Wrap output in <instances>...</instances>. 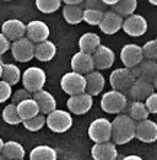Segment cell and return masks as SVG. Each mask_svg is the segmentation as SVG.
I'll list each match as a JSON object with an SVG mask.
<instances>
[{
    "label": "cell",
    "instance_id": "1",
    "mask_svg": "<svg viewBox=\"0 0 157 160\" xmlns=\"http://www.w3.org/2000/svg\"><path fill=\"white\" fill-rule=\"evenodd\" d=\"M136 122L128 115L120 113L112 121V139L116 145H124L135 138Z\"/></svg>",
    "mask_w": 157,
    "mask_h": 160
},
{
    "label": "cell",
    "instance_id": "2",
    "mask_svg": "<svg viewBox=\"0 0 157 160\" xmlns=\"http://www.w3.org/2000/svg\"><path fill=\"white\" fill-rule=\"evenodd\" d=\"M128 106L126 95L116 90H109L104 92L101 98V108L106 113L120 115Z\"/></svg>",
    "mask_w": 157,
    "mask_h": 160
},
{
    "label": "cell",
    "instance_id": "3",
    "mask_svg": "<svg viewBox=\"0 0 157 160\" xmlns=\"http://www.w3.org/2000/svg\"><path fill=\"white\" fill-rule=\"evenodd\" d=\"M21 81H22L23 89H26L28 92L33 95L39 90H43L47 81V74L39 67H30L22 73Z\"/></svg>",
    "mask_w": 157,
    "mask_h": 160
},
{
    "label": "cell",
    "instance_id": "4",
    "mask_svg": "<svg viewBox=\"0 0 157 160\" xmlns=\"http://www.w3.org/2000/svg\"><path fill=\"white\" fill-rule=\"evenodd\" d=\"M73 116L69 111L54 110L45 116V126L54 133H65L73 127Z\"/></svg>",
    "mask_w": 157,
    "mask_h": 160
},
{
    "label": "cell",
    "instance_id": "5",
    "mask_svg": "<svg viewBox=\"0 0 157 160\" xmlns=\"http://www.w3.org/2000/svg\"><path fill=\"white\" fill-rule=\"evenodd\" d=\"M87 133H88V138L95 144L111 142L112 139V122L104 117L96 118L90 123Z\"/></svg>",
    "mask_w": 157,
    "mask_h": 160
},
{
    "label": "cell",
    "instance_id": "6",
    "mask_svg": "<svg viewBox=\"0 0 157 160\" xmlns=\"http://www.w3.org/2000/svg\"><path fill=\"white\" fill-rule=\"evenodd\" d=\"M60 88L69 96L83 94L86 92V78L73 70L68 72L60 79Z\"/></svg>",
    "mask_w": 157,
    "mask_h": 160
},
{
    "label": "cell",
    "instance_id": "7",
    "mask_svg": "<svg viewBox=\"0 0 157 160\" xmlns=\"http://www.w3.org/2000/svg\"><path fill=\"white\" fill-rule=\"evenodd\" d=\"M135 80L136 79L133 74V70L126 69L124 67L114 69L109 75V84L112 86V90H116L123 94H128Z\"/></svg>",
    "mask_w": 157,
    "mask_h": 160
},
{
    "label": "cell",
    "instance_id": "8",
    "mask_svg": "<svg viewBox=\"0 0 157 160\" xmlns=\"http://www.w3.org/2000/svg\"><path fill=\"white\" fill-rule=\"evenodd\" d=\"M35 47L36 44L28 40L27 37L20 38L11 43V54L14 59L20 63H27L35 58Z\"/></svg>",
    "mask_w": 157,
    "mask_h": 160
},
{
    "label": "cell",
    "instance_id": "9",
    "mask_svg": "<svg viewBox=\"0 0 157 160\" xmlns=\"http://www.w3.org/2000/svg\"><path fill=\"white\" fill-rule=\"evenodd\" d=\"M147 20L140 15V14H133L131 16L124 19L121 30L130 37H141L147 32Z\"/></svg>",
    "mask_w": 157,
    "mask_h": 160
},
{
    "label": "cell",
    "instance_id": "10",
    "mask_svg": "<svg viewBox=\"0 0 157 160\" xmlns=\"http://www.w3.org/2000/svg\"><path fill=\"white\" fill-rule=\"evenodd\" d=\"M50 30L49 26L40 20H32L26 25V37L35 44L49 40Z\"/></svg>",
    "mask_w": 157,
    "mask_h": 160
},
{
    "label": "cell",
    "instance_id": "11",
    "mask_svg": "<svg viewBox=\"0 0 157 160\" xmlns=\"http://www.w3.org/2000/svg\"><path fill=\"white\" fill-rule=\"evenodd\" d=\"M120 60H121L124 68L134 69L144 60L141 47L135 43H128V44L123 46V48L120 51Z\"/></svg>",
    "mask_w": 157,
    "mask_h": 160
},
{
    "label": "cell",
    "instance_id": "12",
    "mask_svg": "<svg viewBox=\"0 0 157 160\" xmlns=\"http://www.w3.org/2000/svg\"><path fill=\"white\" fill-rule=\"evenodd\" d=\"M66 106L69 108V112L73 115L82 116L86 115L93 106V98L88 95L87 92L75 95V96H69L66 101Z\"/></svg>",
    "mask_w": 157,
    "mask_h": 160
},
{
    "label": "cell",
    "instance_id": "13",
    "mask_svg": "<svg viewBox=\"0 0 157 160\" xmlns=\"http://www.w3.org/2000/svg\"><path fill=\"white\" fill-rule=\"evenodd\" d=\"M1 33L12 43L26 37V23L19 19H9L2 22Z\"/></svg>",
    "mask_w": 157,
    "mask_h": 160
},
{
    "label": "cell",
    "instance_id": "14",
    "mask_svg": "<svg viewBox=\"0 0 157 160\" xmlns=\"http://www.w3.org/2000/svg\"><path fill=\"white\" fill-rule=\"evenodd\" d=\"M135 138L146 144L155 143L157 140V123L149 118L137 122L135 127Z\"/></svg>",
    "mask_w": 157,
    "mask_h": 160
},
{
    "label": "cell",
    "instance_id": "15",
    "mask_svg": "<svg viewBox=\"0 0 157 160\" xmlns=\"http://www.w3.org/2000/svg\"><path fill=\"white\" fill-rule=\"evenodd\" d=\"M123 21H124V19L120 18L114 11H112V10L104 11L98 27L104 35L112 36V35H116L119 30H121Z\"/></svg>",
    "mask_w": 157,
    "mask_h": 160
},
{
    "label": "cell",
    "instance_id": "16",
    "mask_svg": "<svg viewBox=\"0 0 157 160\" xmlns=\"http://www.w3.org/2000/svg\"><path fill=\"white\" fill-rule=\"evenodd\" d=\"M70 67L73 72L78 73L81 75H86L95 70V64L92 54H87L83 52H76L70 60Z\"/></svg>",
    "mask_w": 157,
    "mask_h": 160
},
{
    "label": "cell",
    "instance_id": "17",
    "mask_svg": "<svg viewBox=\"0 0 157 160\" xmlns=\"http://www.w3.org/2000/svg\"><path fill=\"white\" fill-rule=\"evenodd\" d=\"M92 58H93L95 68H97L98 70H106L114 64L116 54L112 48H109L108 46L101 44L96 49V52L92 54Z\"/></svg>",
    "mask_w": 157,
    "mask_h": 160
},
{
    "label": "cell",
    "instance_id": "18",
    "mask_svg": "<svg viewBox=\"0 0 157 160\" xmlns=\"http://www.w3.org/2000/svg\"><path fill=\"white\" fill-rule=\"evenodd\" d=\"M32 99L37 102L39 108V113L47 116L50 112H53L54 110H57V100L53 96L52 92L47 91V90H39L37 92H35L32 95Z\"/></svg>",
    "mask_w": 157,
    "mask_h": 160
},
{
    "label": "cell",
    "instance_id": "19",
    "mask_svg": "<svg viewBox=\"0 0 157 160\" xmlns=\"http://www.w3.org/2000/svg\"><path fill=\"white\" fill-rule=\"evenodd\" d=\"M152 92H155L152 82L145 81V80L136 79L131 85L130 90L128 91V96L133 101H140L144 102Z\"/></svg>",
    "mask_w": 157,
    "mask_h": 160
},
{
    "label": "cell",
    "instance_id": "20",
    "mask_svg": "<svg viewBox=\"0 0 157 160\" xmlns=\"http://www.w3.org/2000/svg\"><path fill=\"white\" fill-rule=\"evenodd\" d=\"M91 155L93 160H117V145L112 142L93 144V147L91 148Z\"/></svg>",
    "mask_w": 157,
    "mask_h": 160
},
{
    "label": "cell",
    "instance_id": "21",
    "mask_svg": "<svg viewBox=\"0 0 157 160\" xmlns=\"http://www.w3.org/2000/svg\"><path fill=\"white\" fill-rule=\"evenodd\" d=\"M131 70H133V74H134L135 79L152 82L155 77L157 75V62L144 59L137 67H135Z\"/></svg>",
    "mask_w": 157,
    "mask_h": 160
},
{
    "label": "cell",
    "instance_id": "22",
    "mask_svg": "<svg viewBox=\"0 0 157 160\" xmlns=\"http://www.w3.org/2000/svg\"><path fill=\"white\" fill-rule=\"evenodd\" d=\"M85 78H86V92L88 95H91L93 98V96L99 95L103 91L104 85H106V79L101 72L93 70V72L86 74Z\"/></svg>",
    "mask_w": 157,
    "mask_h": 160
},
{
    "label": "cell",
    "instance_id": "23",
    "mask_svg": "<svg viewBox=\"0 0 157 160\" xmlns=\"http://www.w3.org/2000/svg\"><path fill=\"white\" fill-rule=\"evenodd\" d=\"M99 46H101V37L95 32H86L78 38L80 52L93 54Z\"/></svg>",
    "mask_w": 157,
    "mask_h": 160
},
{
    "label": "cell",
    "instance_id": "24",
    "mask_svg": "<svg viewBox=\"0 0 157 160\" xmlns=\"http://www.w3.org/2000/svg\"><path fill=\"white\" fill-rule=\"evenodd\" d=\"M1 155L6 160L25 159L26 150H25L23 145L19 142L7 140V142L4 143V147H2V150H1Z\"/></svg>",
    "mask_w": 157,
    "mask_h": 160
},
{
    "label": "cell",
    "instance_id": "25",
    "mask_svg": "<svg viewBox=\"0 0 157 160\" xmlns=\"http://www.w3.org/2000/svg\"><path fill=\"white\" fill-rule=\"evenodd\" d=\"M57 54V46L52 41H44L36 44L35 47V58L39 62H50Z\"/></svg>",
    "mask_w": 157,
    "mask_h": 160
},
{
    "label": "cell",
    "instance_id": "26",
    "mask_svg": "<svg viewBox=\"0 0 157 160\" xmlns=\"http://www.w3.org/2000/svg\"><path fill=\"white\" fill-rule=\"evenodd\" d=\"M16 107H17V112H19V116L22 122L30 120V118H33L37 115H39L38 105L33 99L22 101L19 105H16Z\"/></svg>",
    "mask_w": 157,
    "mask_h": 160
},
{
    "label": "cell",
    "instance_id": "27",
    "mask_svg": "<svg viewBox=\"0 0 157 160\" xmlns=\"http://www.w3.org/2000/svg\"><path fill=\"white\" fill-rule=\"evenodd\" d=\"M128 112L125 115H128L134 122H141V121H145L149 118V115L150 112L147 111L146 106H145V102H140V101H133L130 102L128 106Z\"/></svg>",
    "mask_w": 157,
    "mask_h": 160
},
{
    "label": "cell",
    "instance_id": "28",
    "mask_svg": "<svg viewBox=\"0 0 157 160\" xmlns=\"http://www.w3.org/2000/svg\"><path fill=\"white\" fill-rule=\"evenodd\" d=\"M58 154L57 150L49 145L42 144L35 147L30 152V160H57Z\"/></svg>",
    "mask_w": 157,
    "mask_h": 160
},
{
    "label": "cell",
    "instance_id": "29",
    "mask_svg": "<svg viewBox=\"0 0 157 160\" xmlns=\"http://www.w3.org/2000/svg\"><path fill=\"white\" fill-rule=\"evenodd\" d=\"M21 79H22V73L17 65L12 63H7L2 65V75H1L2 81L7 82L10 86H14L19 84Z\"/></svg>",
    "mask_w": 157,
    "mask_h": 160
},
{
    "label": "cell",
    "instance_id": "30",
    "mask_svg": "<svg viewBox=\"0 0 157 160\" xmlns=\"http://www.w3.org/2000/svg\"><path fill=\"white\" fill-rule=\"evenodd\" d=\"M82 16H83V8L81 5L63 6V18L69 25H78L80 22H82Z\"/></svg>",
    "mask_w": 157,
    "mask_h": 160
},
{
    "label": "cell",
    "instance_id": "31",
    "mask_svg": "<svg viewBox=\"0 0 157 160\" xmlns=\"http://www.w3.org/2000/svg\"><path fill=\"white\" fill-rule=\"evenodd\" d=\"M137 8L136 0H118V2L112 8V11L118 14L120 18L126 19L135 14V10Z\"/></svg>",
    "mask_w": 157,
    "mask_h": 160
},
{
    "label": "cell",
    "instance_id": "32",
    "mask_svg": "<svg viewBox=\"0 0 157 160\" xmlns=\"http://www.w3.org/2000/svg\"><path fill=\"white\" fill-rule=\"evenodd\" d=\"M1 117L5 123H7L10 126L22 124V121L20 118L19 112H17V107L14 103H9L4 107L2 112H1Z\"/></svg>",
    "mask_w": 157,
    "mask_h": 160
},
{
    "label": "cell",
    "instance_id": "33",
    "mask_svg": "<svg viewBox=\"0 0 157 160\" xmlns=\"http://www.w3.org/2000/svg\"><path fill=\"white\" fill-rule=\"evenodd\" d=\"M61 0H36V8L43 14H53L61 6Z\"/></svg>",
    "mask_w": 157,
    "mask_h": 160
},
{
    "label": "cell",
    "instance_id": "34",
    "mask_svg": "<svg viewBox=\"0 0 157 160\" xmlns=\"http://www.w3.org/2000/svg\"><path fill=\"white\" fill-rule=\"evenodd\" d=\"M102 16H103V11H99V10H96V9L83 8L82 21H85L86 23H88L91 26H98L101 20H102Z\"/></svg>",
    "mask_w": 157,
    "mask_h": 160
},
{
    "label": "cell",
    "instance_id": "35",
    "mask_svg": "<svg viewBox=\"0 0 157 160\" xmlns=\"http://www.w3.org/2000/svg\"><path fill=\"white\" fill-rule=\"evenodd\" d=\"M22 126L27 131H30V132H38V131H40L45 126V116L42 115V113H39V115H37L33 118L23 121L22 122Z\"/></svg>",
    "mask_w": 157,
    "mask_h": 160
},
{
    "label": "cell",
    "instance_id": "36",
    "mask_svg": "<svg viewBox=\"0 0 157 160\" xmlns=\"http://www.w3.org/2000/svg\"><path fill=\"white\" fill-rule=\"evenodd\" d=\"M141 49H142L144 59L157 62V42H156V40L147 41V42L141 47Z\"/></svg>",
    "mask_w": 157,
    "mask_h": 160
},
{
    "label": "cell",
    "instance_id": "37",
    "mask_svg": "<svg viewBox=\"0 0 157 160\" xmlns=\"http://www.w3.org/2000/svg\"><path fill=\"white\" fill-rule=\"evenodd\" d=\"M28 99H32V94L31 92H28L26 89H17L16 91H14L12 92V95H11V103H14V105H19L20 102H22V101L25 100H28Z\"/></svg>",
    "mask_w": 157,
    "mask_h": 160
},
{
    "label": "cell",
    "instance_id": "38",
    "mask_svg": "<svg viewBox=\"0 0 157 160\" xmlns=\"http://www.w3.org/2000/svg\"><path fill=\"white\" fill-rule=\"evenodd\" d=\"M11 95H12V86L0 80V103H4L7 100H10Z\"/></svg>",
    "mask_w": 157,
    "mask_h": 160
},
{
    "label": "cell",
    "instance_id": "39",
    "mask_svg": "<svg viewBox=\"0 0 157 160\" xmlns=\"http://www.w3.org/2000/svg\"><path fill=\"white\" fill-rule=\"evenodd\" d=\"M145 106L147 111L152 115H157V92H152L146 100H145Z\"/></svg>",
    "mask_w": 157,
    "mask_h": 160
},
{
    "label": "cell",
    "instance_id": "40",
    "mask_svg": "<svg viewBox=\"0 0 157 160\" xmlns=\"http://www.w3.org/2000/svg\"><path fill=\"white\" fill-rule=\"evenodd\" d=\"M10 48H11V42L0 32V56L10 51Z\"/></svg>",
    "mask_w": 157,
    "mask_h": 160
},
{
    "label": "cell",
    "instance_id": "41",
    "mask_svg": "<svg viewBox=\"0 0 157 160\" xmlns=\"http://www.w3.org/2000/svg\"><path fill=\"white\" fill-rule=\"evenodd\" d=\"M86 8L87 9H96V10H99V11H103L106 5L103 4V1H97V0H90V1H86L85 2ZM104 12V11H103Z\"/></svg>",
    "mask_w": 157,
    "mask_h": 160
},
{
    "label": "cell",
    "instance_id": "42",
    "mask_svg": "<svg viewBox=\"0 0 157 160\" xmlns=\"http://www.w3.org/2000/svg\"><path fill=\"white\" fill-rule=\"evenodd\" d=\"M64 4L65 5H71V6H80L82 4L81 0H64Z\"/></svg>",
    "mask_w": 157,
    "mask_h": 160
},
{
    "label": "cell",
    "instance_id": "43",
    "mask_svg": "<svg viewBox=\"0 0 157 160\" xmlns=\"http://www.w3.org/2000/svg\"><path fill=\"white\" fill-rule=\"evenodd\" d=\"M123 160H144L141 157H139V155H135V154H130V155H126V157H124Z\"/></svg>",
    "mask_w": 157,
    "mask_h": 160
},
{
    "label": "cell",
    "instance_id": "44",
    "mask_svg": "<svg viewBox=\"0 0 157 160\" xmlns=\"http://www.w3.org/2000/svg\"><path fill=\"white\" fill-rule=\"evenodd\" d=\"M118 2V0H103V4L106 5V6H114Z\"/></svg>",
    "mask_w": 157,
    "mask_h": 160
},
{
    "label": "cell",
    "instance_id": "45",
    "mask_svg": "<svg viewBox=\"0 0 157 160\" xmlns=\"http://www.w3.org/2000/svg\"><path fill=\"white\" fill-rule=\"evenodd\" d=\"M152 85H154V89H155V90H157V75L155 77L154 81H152Z\"/></svg>",
    "mask_w": 157,
    "mask_h": 160
},
{
    "label": "cell",
    "instance_id": "46",
    "mask_svg": "<svg viewBox=\"0 0 157 160\" xmlns=\"http://www.w3.org/2000/svg\"><path fill=\"white\" fill-rule=\"evenodd\" d=\"M4 143H5V142L0 137V154H1V150H2V147H4Z\"/></svg>",
    "mask_w": 157,
    "mask_h": 160
},
{
    "label": "cell",
    "instance_id": "47",
    "mask_svg": "<svg viewBox=\"0 0 157 160\" xmlns=\"http://www.w3.org/2000/svg\"><path fill=\"white\" fill-rule=\"evenodd\" d=\"M149 2H150V4H152V5H155V6H157V0H150Z\"/></svg>",
    "mask_w": 157,
    "mask_h": 160
},
{
    "label": "cell",
    "instance_id": "48",
    "mask_svg": "<svg viewBox=\"0 0 157 160\" xmlns=\"http://www.w3.org/2000/svg\"><path fill=\"white\" fill-rule=\"evenodd\" d=\"M1 75H2V65L0 64V80H1Z\"/></svg>",
    "mask_w": 157,
    "mask_h": 160
},
{
    "label": "cell",
    "instance_id": "49",
    "mask_svg": "<svg viewBox=\"0 0 157 160\" xmlns=\"http://www.w3.org/2000/svg\"><path fill=\"white\" fill-rule=\"evenodd\" d=\"M0 64H1V65L5 64V63H4V59H2V56H0Z\"/></svg>",
    "mask_w": 157,
    "mask_h": 160
},
{
    "label": "cell",
    "instance_id": "50",
    "mask_svg": "<svg viewBox=\"0 0 157 160\" xmlns=\"http://www.w3.org/2000/svg\"><path fill=\"white\" fill-rule=\"evenodd\" d=\"M0 160H6V159H5V158H4V157H2L1 154H0Z\"/></svg>",
    "mask_w": 157,
    "mask_h": 160
},
{
    "label": "cell",
    "instance_id": "51",
    "mask_svg": "<svg viewBox=\"0 0 157 160\" xmlns=\"http://www.w3.org/2000/svg\"><path fill=\"white\" fill-rule=\"evenodd\" d=\"M20 160H25V159H20Z\"/></svg>",
    "mask_w": 157,
    "mask_h": 160
},
{
    "label": "cell",
    "instance_id": "52",
    "mask_svg": "<svg viewBox=\"0 0 157 160\" xmlns=\"http://www.w3.org/2000/svg\"><path fill=\"white\" fill-rule=\"evenodd\" d=\"M156 42H157V37H156Z\"/></svg>",
    "mask_w": 157,
    "mask_h": 160
}]
</instances>
